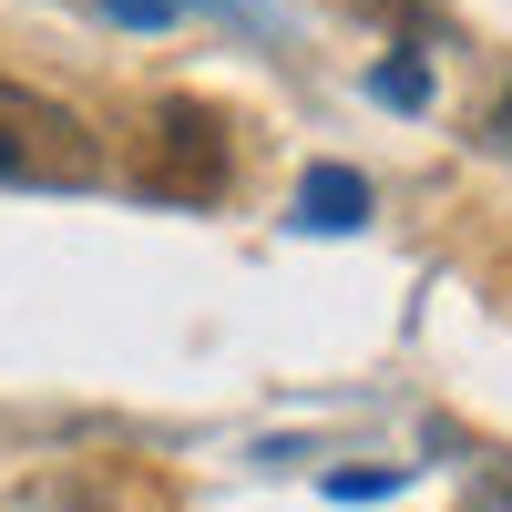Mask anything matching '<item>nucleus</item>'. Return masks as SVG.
<instances>
[{"label": "nucleus", "mask_w": 512, "mask_h": 512, "mask_svg": "<svg viewBox=\"0 0 512 512\" xmlns=\"http://www.w3.org/2000/svg\"><path fill=\"white\" fill-rule=\"evenodd\" d=\"M103 175V134L72 103L0 82V185H93Z\"/></svg>", "instance_id": "1"}, {"label": "nucleus", "mask_w": 512, "mask_h": 512, "mask_svg": "<svg viewBox=\"0 0 512 512\" xmlns=\"http://www.w3.org/2000/svg\"><path fill=\"white\" fill-rule=\"evenodd\" d=\"M236 175V154H226V113L216 103H154L144 113V154H134V185L144 195H175V205H216Z\"/></svg>", "instance_id": "2"}, {"label": "nucleus", "mask_w": 512, "mask_h": 512, "mask_svg": "<svg viewBox=\"0 0 512 512\" xmlns=\"http://www.w3.org/2000/svg\"><path fill=\"white\" fill-rule=\"evenodd\" d=\"M123 502H134L123 472H41L11 492V512H123Z\"/></svg>", "instance_id": "3"}, {"label": "nucleus", "mask_w": 512, "mask_h": 512, "mask_svg": "<svg viewBox=\"0 0 512 512\" xmlns=\"http://www.w3.org/2000/svg\"><path fill=\"white\" fill-rule=\"evenodd\" d=\"M359 216H369V185L349 175V164H318V175H308V195H297V226L338 236V226H359Z\"/></svg>", "instance_id": "4"}, {"label": "nucleus", "mask_w": 512, "mask_h": 512, "mask_svg": "<svg viewBox=\"0 0 512 512\" xmlns=\"http://www.w3.org/2000/svg\"><path fill=\"white\" fill-rule=\"evenodd\" d=\"M379 103L420 113V103H431V72H420V62H379Z\"/></svg>", "instance_id": "5"}, {"label": "nucleus", "mask_w": 512, "mask_h": 512, "mask_svg": "<svg viewBox=\"0 0 512 512\" xmlns=\"http://www.w3.org/2000/svg\"><path fill=\"white\" fill-rule=\"evenodd\" d=\"M328 492H338V502H369V492H400V472H338Z\"/></svg>", "instance_id": "6"}, {"label": "nucleus", "mask_w": 512, "mask_h": 512, "mask_svg": "<svg viewBox=\"0 0 512 512\" xmlns=\"http://www.w3.org/2000/svg\"><path fill=\"white\" fill-rule=\"evenodd\" d=\"M482 134H492V144H502V154H512V93H502V103H492V123H482Z\"/></svg>", "instance_id": "7"}]
</instances>
